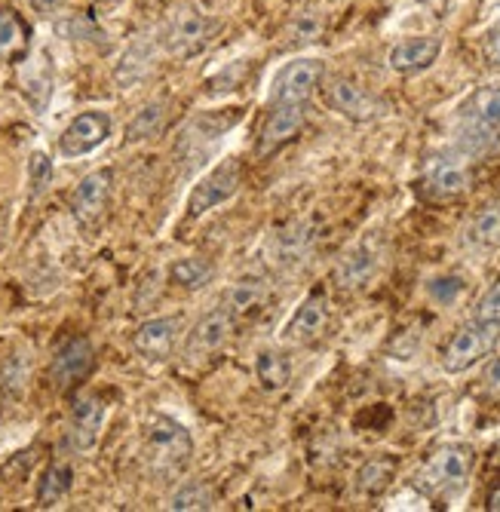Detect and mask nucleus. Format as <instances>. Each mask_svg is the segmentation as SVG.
Listing matches in <instances>:
<instances>
[{
    "label": "nucleus",
    "mask_w": 500,
    "mask_h": 512,
    "mask_svg": "<svg viewBox=\"0 0 500 512\" xmlns=\"http://www.w3.org/2000/svg\"><path fill=\"white\" fill-rule=\"evenodd\" d=\"M473 467H476V451L470 445H464V442H451V445L436 448L424 460V467L415 473L412 485L427 497L451 494V491H458V488L467 485Z\"/></svg>",
    "instance_id": "obj_1"
},
{
    "label": "nucleus",
    "mask_w": 500,
    "mask_h": 512,
    "mask_svg": "<svg viewBox=\"0 0 500 512\" xmlns=\"http://www.w3.org/2000/svg\"><path fill=\"white\" fill-rule=\"evenodd\" d=\"M461 117H464V132H461L464 151L485 154L500 132V80L479 86L464 102Z\"/></svg>",
    "instance_id": "obj_2"
},
{
    "label": "nucleus",
    "mask_w": 500,
    "mask_h": 512,
    "mask_svg": "<svg viewBox=\"0 0 500 512\" xmlns=\"http://www.w3.org/2000/svg\"><path fill=\"white\" fill-rule=\"evenodd\" d=\"M148 454H151V463L163 476L181 473L194 454L191 433L178 421H172V417H157V421L148 427Z\"/></svg>",
    "instance_id": "obj_3"
},
{
    "label": "nucleus",
    "mask_w": 500,
    "mask_h": 512,
    "mask_svg": "<svg viewBox=\"0 0 500 512\" xmlns=\"http://www.w3.org/2000/svg\"><path fill=\"white\" fill-rule=\"evenodd\" d=\"M243 184V163L237 157H224L215 169H209L188 197V218H200L209 209L231 200Z\"/></svg>",
    "instance_id": "obj_4"
},
{
    "label": "nucleus",
    "mask_w": 500,
    "mask_h": 512,
    "mask_svg": "<svg viewBox=\"0 0 500 512\" xmlns=\"http://www.w3.org/2000/svg\"><path fill=\"white\" fill-rule=\"evenodd\" d=\"M497 341H500V329L473 319L470 325H464V329L448 341V347L442 353V368L448 371V375L470 371L497 347Z\"/></svg>",
    "instance_id": "obj_5"
},
{
    "label": "nucleus",
    "mask_w": 500,
    "mask_h": 512,
    "mask_svg": "<svg viewBox=\"0 0 500 512\" xmlns=\"http://www.w3.org/2000/svg\"><path fill=\"white\" fill-rule=\"evenodd\" d=\"M326 77V65L320 59H295L280 74L274 77L270 86V105H307L316 86Z\"/></svg>",
    "instance_id": "obj_6"
},
{
    "label": "nucleus",
    "mask_w": 500,
    "mask_h": 512,
    "mask_svg": "<svg viewBox=\"0 0 500 512\" xmlns=\"http://www.w3.org/2000/svg\"><path fill=\"white\" fill-rule=\"evenodd\" d=\"M473 184V169L467 157H436L427 163L424 178H421V191L433 200H454L470 191Z\"/></svg>",
    "instance_id": "obj_7"
},
{
    "label": "nucleus",
    "mask_w": 500,
    "mask_h": 512,
    "mask_svg": "<svg viewBox=\"0 0 500 512\" xmlns=\"http://www.w3.org/2000/svg\"><path fill=\"white\" fill-rule=\"evenodd\" d=\"M326 105L335 114H341V117H347L353 123H372V120H378L384 114V105L372 96V92H366L359 83H353L347 77L329 80V86H326Z\"/></svg>",
    "instance_id": "obj_8"
},
{
    "label": "nucleus",
    "mask_w": 500,
    "mask_h": 512,
    "mask_svg": "<svg viewBox=\"0 0 500 512\" xmlns=\"http://www.w3.org/2000/svg\"><path fill=\"white\" fill-rule=\"evenodd\" d=\"M96 365V350L86 338H68L56 356H53V365H50V378H53V387L59 393H68L74 390L89 371Z\"/></svg>",
    "instance_id": "obj_9"
},
{
    "label": "nucleus",
    "mask_w": 500,
    "mask_h": 512,
    "mask_svg": "<svg viewBox=\"0 0 500 512\" xmlns=\"http://www.w3.org/2000/svg\"><path fill=\"white\" fill-rule=\"evenodd\" d=\"M108 135H111V117L105 111H83L65 126L59 138V151L65 157H83L105 145Z\"/></svg>",
    "instance_id": "obj_10"
},
{
    "label": "nucleus",
    "mask_w": 500,
    "mask_h": 512,
    "mask_svg": "<svg viewBox=\"0 0 500 512\" xmlns=\"http://www.w3.org/2000/svg\"><path fill=\"white\" fill-rule=\"evenodd\" d=\"M111 188H114V172L111 169H96L80 178V184L71 194V212L80 224H96L111 200Z\"/></svg>",
    "instance_id": "obj_11"
},
{
    "label": "nucleus",
    "mask_w": 500,
    "mask_h": 512,
    "mask_svg": "<svg viewBox=\"0 0 500 512\" xmlns=\"http://www.w3.org/2000/svg\"><path fill=\"white\" fill-rule=\"evenodd\" d=\"M218 22L209 19V16H200V13H181L169 31H166V46L169 53L175 56H197L200 50H206V46L212 43V37L218 34Z\"/></svg>",
    "instance_id": "obj_12"
},
{
    "label": "nucleus",
    "mask_w": 500,
    "mask_h": 512,
    "mask_svg": "<svg viewBox=\"0 0 500 512\" xmlns=\"http://www.w3.org/2000/svg\"><path fill=\"white\" fill-rule=\"evenodd\" d=\"M381 267V249L375 240H362L356 243L353 249H347L341 255V261L335 264V283L341 289H362V286H369L375 273Z\"/></svg>",
    "instance_id": "obj_13"
},
{
    "label": "nucleus",
    "mask_w": 500,
    "mask_h": 512,
    "mask_svg": "<svg viewBox=\"0 0 500 512\" xmlns=\"http://www.w3.org/2000/svg\"><path fill=\"white\" fill-rule=\"evenodd\" d=\"M442 53V37L436 34H421V37H405L390 50V68L402 77H415L433 68V62Z\"/></svg>",
    "instance_id": "obj_14"
},
{
    "label": "nucleus",
    "mask_w": 500,
    "mask_h": 512,
    "mask_svg": "<svg viewBox=\"0 0 500 512\" xmlns=\"http://www.w3.org/2000/svg\"><path fill=\"white\" fill-rule=\"evenodd\" d=\"M326 325H329V298L323 292H310L283 329V338L295 347H304L320 338L326 332Z\"/></svg>",
    "instance_id": "obj_15"
},
{
    "label": "nucleus",
    "mask_w": 500,
    "mask_h": 512,
    "mask_svg": "<svg viewBox=\"0 0 500 512\" xmlns=\"http://www.w3.org/2000/svg\"><path fill=\"white\" fill-rule=\"evenodd\" d=\"M304 123H307V105H286V102L274 105V111L267 114L264 129L258 135V154L267 157V154L280 151L304 129Z\"/></svg>",
    "instance_id": "obj_16"
},
{
    "label": "nucleus",
    "mask_w": 500,
    "mask_h": 512,
    "mask_svg": "<svg viewBox=\"0 0 500 512\" xmlns=\"http://www.w3.org/2000/svg\"><path fill=\"white\" fill-rule=\"evenodd\" d=\"M178 329H181V316H157V319H148L139 325L132 344L139 350V356H145L151 362H163L175 350Z\"/></svg>",
    "instance_id": "obj_17"
},
{
    "label": "nucleus",
    "mask_w": 500,
    "mask_h": 512,
    "mask_svg": "<svg viewBox=\"0 0 500 512\" xmlns=\"http://www.w3.org/2000/svg\"><path fill=\"white\" fill-rule=\"evenodd\" d=\"M102 424H105V405L96 396L77 399V405L71 411V445L77 451H89L99 442Z\"/></svg>",
    "instance_id": "obj_18"
},
{
    "label": "nucleus",
    "mask_w": 500,
    "mask_h": 512,
    "mask_svg": "<svg viewBox=\"0 0 500 512\" xmlns=\"http://www.w3.org/2000/svg\"><path fill=\"white\" fill-rule=\"evenodd\" d=\"M154 62H157V43H154L151 37L132 40V43L126 46V53L120 56L117 68H114L117 86L129 89V86H135L139 80H145V77L151 74Z\"/></svg>",
    "instance_id": "obj_19"
},
{
    "label": "nucleus",
    "mask_w": 500,
    "mask_h": 512,
    "mask_svg": "<svg viewBox=\"0 0 500 512\" xmlns=\"http://www.w3.org/2000/svg\"><path fill=\"white\" fill-rule=\"evenodd\" d=\"M234 335V316L224 313V310H215V313H206L188 338V350L197 353V356H206V353H215L221 350L227 341Z\"/></svg>",
    "instance_id": "obj_20"
},
{
    "label": "nucleus",
    "mask_w": 500,
    "mask_h": 512,
    "mask_svg": "<svg viewBox=\"0 0 500 512\" xmlns=\"http://www.w3.org/2000/svg\"><path fill=\"white\" fill-rule=\"evenodd\" d=\"M267 295H270L267 279L249 273V276H240L237 283L221 295V310L231 313V316H249L258 307H264Z\"/></svg>",
    "instance_id": "obj_21"
},
{
    "label": "nucleus",
    "mask_w": 500,
    "mask_h": 512,
    "mask_svg": "<svg viewBox=\"0 0 500 512\" xmlns=\"http://www.w3.org/2000/svg\"><path fill=\"white\" fill-rule=\"evenodd\" d=\"M464 240L476 252H494V249H500V200L485 203L473 215V221L467 224Z\"/></svg>",
    "instance_id": "obj_22"
},
{
    "label": "nucleus",
    "mask_w": 500,
    "mask_h": 512,
    "mask_svg": "<svg viewBox=\"0 0 500 512\" xmlns=\"http://www.w3.org/2000/svg\"><path fill=\"white\" fill-rule=\"evenodd\" d=\"M169 108H172L169 102H151V105H145L139 114L129 120V126H126V145L145 142V138L160 135L166 129V123H169V114H172Z\"/></svg>",
    "instance_id": "obj_23"
},
{
    "label": "nucleus",
    "mask_w": 500,
    "mask_h": 512,
    "mask_svg": "<svg viewBox=\"0 0 500 512\" xmlns=\"http://www.w3.org/2000/svg\"><path fill=\"white\" fill-rule=\"evenodd\" d=\"M255 378L264 390H283L292 381V362L280 350H261L255 359Z\"/></svg>",
    "instance_id": "obj_24"
},
{
    "label": "nucleus",
    "mask_w": 500,
    "mask_h": 512,
    "mask_svg": "<svg viewBox=\"0 0 500 512\" xmlns=\"http://www.w3.org/2000/svg\"><path fill=\"white\" fill-rule=\"evenodd\" d=\"M396 479V460L390 457H375L369 463H362L359 473H356V491L366 494V497H378L384 494Z\"/></svg>",
    "instance_id": "obj_25"
},
{
    "label": "nucleus",
    "mask_w": 500,
    "mask_h": 512,
    "mask_svg": "<svg viewBox=\"0 0 500 512\" xmlns=\"http://www.w3.org/2000/svg\"><path fill=\"white\" fill-rule=\"evenodd\" d=\"M74 485V470L68 467V463H50L47 470H43L40 476V485H37V506H56L59 500L68 497Z\"/></svg>",
    "instance_id": "obj_26"
},
{
    "label": "nucleus",
    "mask_w": 500,
    "mask_h": 512,
    "mask_svg": "<svg viewBox=\"0 0 500 512\" xmlns=\"http://www.w3.org/2000/svg\"><path fill=\"white\" fill-rule=\"evenodd\" d=\"M169 276L178 289H188V292H197L203 289L209 279H212V264L200 255L194 258H178L172 267H169Z\"/></svg>",
    "instance_id": "obj_27"
},
{
    "label": "nucleus",
    "mask_w": 500,
    "mask_h": 512,
    "mask_svg": "<svg viewBox=\"0 0 500 512\" xmlns=\"http://www.w3.org/2000/svg\"><path fill=\"white\" fill-rule=\"evenodd\" d=\"M215 506V491L206 482H185L172 497L169 509L185 512V509H212Z\"/></svg>",
    "instance_id": "obj_28"
},
{
    "label": "nucleus",
    "mask_w": 500,
    "mask_h": 512,
    "mask_svg": "<svg viewBox=\"0 0 500 512\" xmlns=\"http://www.w3.org/2000/svg\"><path fill=\"white\" fill-rule=\"evenodd\" d=\"M310 243H313V234H307V230H304L301 224L283 230V234H280V243H277V261H280L283 267H286V264L304 261Z\"/></svg>",
    "instance_id": "obj_29"
},
{
    "label": "nucleus",
    "mask_w": 500,
    "mask_h": 512,
    "mask_svg": "<svg viewBox=\"0 0 500 512\" xmlns=\"http://www.w3.org/2000/svg\"><path fill=\"white\" fill-rule=\"evenodd\" d=\"M28 184H31V200L43 197L53 184V160L47 154H31L28 160Z\"/></svg>",
    "instance_id": "obj_30"
},
{
    "label": "nucleus",
    "mask_w": 500,
    "mask_h": 512,
    "mask_svg": "<svg viewBox=\"0 0 500 512\" xmlns=\"http://www.w3.org/2000/svg\"><path fill=\"white\" fill-rule=\"evenodd\" d=\"M25 43V25L13 10H0V53H13Z\"/></svg>",
    "instance_id": "obj_31"
},
{
    "label": "nucleus",
    "mask_w": 500,
    "mask_h": 512,
    "mask_svg": "<svg viewBox=\"0 0 500 512\" xmlns=\"http://www.w3.org/2000/svg\"><path fill=\"white\" fill-rule=\"evenodd\" d=\"M473 319H476V322H485V325H494V329H500V276L485 289V295L476 301Z\"/></svg>",
    "instance_id": "obj_32"
},
{
    "label": "nucleus",
    "mask_w": 500,
    "mask_h": 512,
    "mask_svg": "<svg viewBox=\"0 0 500 512\" xmlns=\"http://www.w3.org/2000/svg\"><path fill=\"white\" fill-rule=\"evenodd\" d=\"M461 292H464L461 276H442V279H433V286H430V295L442 304H451Z\"/></svg>",
    "instance_id": "obj_33"
},
{
    "label": "nucleus",
    "mask_w": 500,
    "mask_h": 512,
    "mask_svg": "<svg viewBox=\"0 0 500 512\" xmlns=\"http://www.w3.org/2000/svg\"><path fill=\"white\" fill-rule=\"evenodd\" d=\"M482 59L488 68H500V19L482 37Z\"/></svg>",
    "instance_id": "obj_34"
},
{
    "label": "nucleus",
    "mask_w": 500,
    "mask_h": 512,
    "mask_svg": "<svg viewBox=\"0 0 500 512\" xmlns=\"http://www.w3.org/2000/svg\"><path fill=\"white\" fill-rule=\"evenodd\" d=\"M418 4H421L424 10H430L436 19H445V16L454 10V4H458V0H418Z\"/></svg>",
    "instance_id": "obj_35"
},
{
    "label": "nucleus",
    "mask_w": 500,
    "mask_h": 512,
    "mask_svg": "<svg viewBox=\"0 0 500 512\" xmlns=\"http://www.w3.org/2000/svg\"><path fill=\"white\" fill-rule=\"evenodd\" d=\"M31 10L40 13V16H56L62 7H65V0H28Z\"/></svg>",
    "instance_id": "obj_36"
},
{
    "label": "nucleus",
    "mask_w": 500,
    "mask_h": 512,
    "mask_svg": "<svg viewBox=\"0 0 500 512\" xmlns=\"http://www.w3.org/2000/svg\"><path fill=\"white\" fill-rule=\"evenodd\" d=\"M485 381H488V387H500V359L488 368V375H485Z\"/></svg>",
    "instance_id": "obj_37"
},
{
    "label": "nucleus",
    "mask_w": 500,
    "mask_h": 512,
    "mask_svg": "<svg viewBox=\"0 0 500 512\" xmlns=\"http://www.w3.org/2000/svg\"><path fill=\"white\" fill-rule=\"evenodd\" d=\"M488 509H491V512H500V485L488 494Z\"/></svg>",
    "instance_id": "obj_38"
},
{
    "label": "nucleus",
    "mask_w": 500,
    "mask_h": 512,
    "mask_svg": "<svg viewBox=\"0 0 500 512\" xmlns=\"http://www.w3.org/2000/svg\"><path fill=\"white\" fill-rule=\"evenodd\" d=\"M497 460H500V445H497Z\"/></svg>",
    "instance_id": "obj_39"
}]
</instances>
